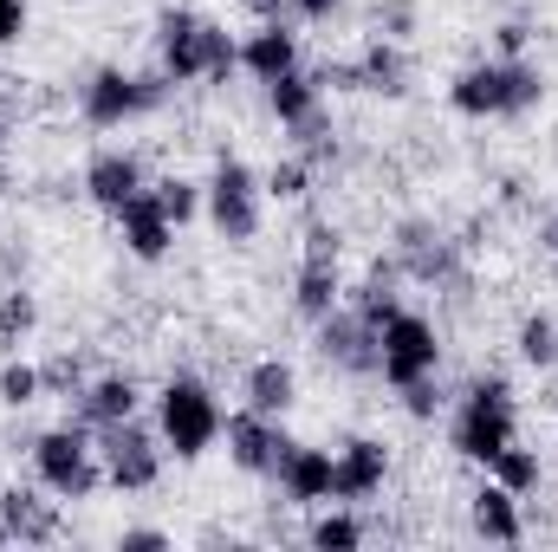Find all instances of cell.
Wrapping results in <instances>:
<instances>
[{"mask_svg":"<svg viewBox=\"0 0 558 552\" xmlns=\"http://www.w3.org/2000/svg\"><path fill=\"white\" fill-rule=\"evenodd\" d=\"M221 416L228 410H221L215 384L195 377V371H169L156 384V435H162V448L175 461H202L221 442Z\"/></svg>","mask_w":558,"mask_h":552,"instance_id":"cell-4","label":"cell"},{"mask_svg":"<svg viewBox=\"0 0 558 552\" xmlns=\"http://www.w3.org/2000/svg\"><path fill=\"white\" fill-rule=\"evenodd\" d=\"M539 241H546V254H553V261H558V208H553V215H546V228H539Z\"/></svg>","mask_w":558,"mask_h":552,"instance_id":"cell-43","label":"cell"},{"mask_svg":"<svg viewBox=\"0 0 558 552\" xmlns=\"http://www.w3.org/2000/svg\"><path fill=\"white\" fill-rule=\"evenodd\" d=\"M312 182H318V169H312V163H305L299 149H286V156H279L274 169L260 176L267 202H305V195H312Z\"/></svg>","mask_w":558,"mask_h":552,"instance_id":"cell-30","label":"cell"},{"mask_svg":"<svg viewBox=\"0 0 558 552\" xmlns=\"http://www.w3.org/2000/svg\"><path fill=\"white\" fill-rule=\"evenodd\" d=\"M397 404H403V416H410V422H441L454 397H448V384H441V371H435V377L403 384V391H397Z\"/></svg>","mask_w":558,"mask_h":552,"instance_id":"cell-33","label":"cell"},{"mask_svg":"<svg viewBox=\"0 0 558 552\" xmlns=\"http://www.w3.org/2000/svg\"><path fill=\"white\" fill-rule=\"evenodd\" d=\"M513 435H520V391L500 371L468 377V391L448 404V448H454V461L487 468Z\"/></svg>","mask_w":558,"mask_h":552,"instance_id":"cell-3","label":"cell"},{"mask_svg":"<svg viewBox=\"0 0 558 552\" xmlns=\"http://www.w3.org/2000/svg\"><path fill=\"white\" fill-rule=\"evenodd\" d=\"M422 26V0H377V13H371V33H384V39H416Z\"/></svg>","mask_w":558,"mask_h":552,"instance_id":"cell-35","label":"cell"},{"mask_svg":"<svg viewBox=\"0 0 558 552\" xmlns=\"http://www.w3.org/2000/svg\"><path fill=\"white\" fill-rule=\"evenodd\" d=\"M7 279H26V248H0V286Z\"/></svg>","mask_w":558,"mask_h":552,"instance_id":"cell-42","label":"cell"},{"mask_svg":"<svg viewBox=\"0 0 558 552\" xmlns=\"http://www.w3.org/2000/svg\"><path fill=\"white\" fill-rule=\"evenodd\" d=\"M441 371V325L416 312V305H403L397 319H384L377 325V377L390 384V391H403V384H416V377H435Z\"/></svg>","mask_w":558,"mask_h":552,"instance_id":"cell-8","label":"cell"},{"mask_svg":"<svg viewBox=\"0 0 558 552\" xmlns=\"http://www.w3.org/2000/svg\"><path fill=\"white\" fill-rule=\"evenodd\" d=\"M221 442H228V461L241 468V475H260V481H274L279 455L292 448V429H286V416H260V410H228L221 416Z\"/></svg>","mask_w":558,"mask_h":552,"instance_id":"cell-12","label":"cell"},{"mask_svg":"<svg viewBox=\"0 0 558 552\" xmlns=\"http://www.w3.org/2000/svg\"><path fill=\"white\" fill-rule=\"evenodd\" d=\"M137 410H143V384L131 371H98V377H85L78 397H72V422H85V429L131 422Z\"/></svg>","mask_w":558,"mask_h":552,"instance_id":"cell-18","label":"cell"},{"mask_svg":"<svg viewBox=\"0 0 558 552\" xmlns=\"http://www.w3.org/2000/svg\"><path fill=\"white\" fill-rule=\"evenodd\" d=\"M78 189H85V202H92V208L118 215L124 202H137L143 189H149V163H143L137 149H124V143H105V149H92V163H85Z\"/></svg>","mask_w":558,"mask_h":552,"instance_id":"cell-13","label":"cell"},{"mask_svg":"<svg viewBox=\"0 0 558 552\" xmlns=\"http://www.w3.org/2000/svg\"><path fill=\"white\" fill-rule=\"evenodd\" d=\"M111 221H118V241H124V254H131V261H143V267H162V261L175 254V235H182V228H175V221L156 208V195H149V189H143L137 202H124Z\"/></svg>","mask_w":558,"mask_h":552,"instance_id":"cell-17","label":"cell"},{"mask_svg":"<svg viewBox=\"0 0 558 552\" xmlns=\"http://www.w3.org/2000/svg\"><path fill=\"white\" fill-rule=\"evenodd\" d=\"M267 111H274L279 131H292V124H305L312 111H325V85H318V72H312V65H292V72L267 79Z\"/></svg>","mask_w":558,"mask_h":552,"instance_id":"cell-23","label":"cell"},{"mask_svg":"<svg viewBox=\"0 0 558 552\" xmlns=\"http://www.w3.org/2000/svg\"><path fill=\"white\" fill-rule=\"evenodd\" d=\"M33 33V0H0V52Z\"/></svg>","mask_w":558,"mask_h":552,"instance_id":"cell-37","label":"cell"},{"mask_svg":"<svg viewBox=\"0 0 558 552\" xmlns=\"http://www.w3.org/2000/svg\"><path fill=\"white\" fill-rule=\"evenodd\" d=\"M292 65H305V52H299V33L286 20H254V33H241V72L254 85H267Z\"/></svg>","mask_w":558,"mask_h":552,"instance_id":"cell-21","label":"cell"},{"mask_svg":"<svg viewBox=\"0 0 558 552\" xmlns=\"http://www.w3.org/2000/svg\"><path fill=\"white\" fill-rule=\"evenodd\" d=\"M7 137H13V124H7V111H0V156H7Z\"/></svg>","mask_w":558,"mask_h":552,"instance_id":"cell-44","label":"cell"},{"mask_svg":"<svg viewBox=\"0 0 558 552\" xmlns=\"http://www.w3.org/2000/svg\"><path fill=\"white\" fill-rule=\"evenodd\" d=\"M312 351H318L331 371H344V377H377V325H371L351 299L312 325Z\"/></svg>","mask_w":558,"mask_h":552,"instance_id":"cell-11","label":"cell"},{"mask_svg":"<svg viewBox=\"0 0 558 552\" xmlns=\"http://www.w3.org/2000/svg\"><path fill=\"white\" fill-rule=\"evenodd\" d=\"M292 13H299L305 26H325V20H338V13H344V0H292Z\"/></svg>","mask_w":558,"mask_h":552,"instance_id":"cell-40","label":"cell"},{"mask_svg":"<svg viewBox=\"0 0 558 552\" xmlns=\"http://www.w3.org/2000/svg\"><path fill=\"white\" fill-rule=\"evenodd\" d=\"M241 404L260 410V416H292V404H299V371H292L279 351L254 358L247 377H241Z\"/></svg>","mask_w":558,"mask_h":552,"instance_id":"cell-22","label":"cell"},{"mask_svg":"<svg viewBox=\"0 0 558 552\" xmlns=\"http://www.w3.org/2000/svg\"><path fill=\"white\" fill-rule=\"evenodd\" d=\"M202 215L208 228L228 241V248H254L260 241V215H267V189H260V169H247L241 156H215L208 182H202Z\"/></svg>","mask_w":558,"mask_h":552,"instance_id":"cell-7","label":"cell"},{"mask_svg":"<svg viewBox=\"0 0 558 552\" xmlns=\"http://www.w3.org/2000/svg\"><path fill=\"white\" fill-rule=\"evenodd\" d=\"M0 540H7V527H0Z\"/></svg>","mask_w":558,"mask_h":552,"instance_id":"cell-45","label":"cell"},{"mask_svg":"<svg viewBox=\"0 0 558 552\" xmlns=\"http://www.w3.org/2000/svg\"><path fill=\"white\" fill-rule=\"evenodd\" d=\"M26 461H33V481L52 494V501H92L105 488V461H98V429L85 422H52L26 442Z\"/></svg>","mask_w":558,"mask_h":552,"instance_id":"cell-5","label":"cell"},{"mask_svg":"<svg viewBox=\"0 0 558 552\" xmlns=\"http://www.w3.org/2000/svg\"><path fill=\"white\" fill-rule=\"evenodd\" d=\"M546 105V72L533 59H468L454 79H448V111L454 118H474V124H500V118H533Z\"/></svg>","mask_w":558,"mask_h":552,"instance_id":"cell-2","label":"cell"},{"mask_svg":"<svg viewBox=\"0 0 558 552\" xmlns=\"http://www.w3.org/2000/svg\"><path fill=\"white\" fill-rule=\"evenodd\" d=\"M338 248H344V235H338L331 221H312V228H305V254H312V261H338Z\"/></svg>","mask_w":558,"mask_h":552,"instance_id":"cell-38","label":"cell"},{"mask_svg":"<svg viewBox=\"0 0 558 552\" xmlns=\"http://www.w3.org/2000/svg\"><path fill=\"white\" fill-rule=\"evenodd\" d=\"M39 377H46V397H65V404H72V397H78V384H85L92 371H85V351H72V345H65V351H52V358L39 364Z\"/></svg>","mask_w":558,"mask_h":552,"instance_id":"cell-34","label":"cell"},{"mask_svg":"<svg viewBox=\"0 0 558 552\" xmlns=\"http://www.w3.org/2000/svg\"><path fill=\"white\" fill-rule=\"evenodd\" d=\"M33 332H39V292H33L26 279H7V286H0V345L20 351Z\"/></svg>","mask_w":558,"mask_h":552,"instance_id":"cell-27","label":"cell"},{"mask_svg":"<svg viewBox=\"0 0 558 552\" xmlns=\"http://www.w3.org/2000/svg\"><path fill=\"white\" fill-rule=\"evenodd\" d=\"M149 195H156V208L175 221V228H189L195 215H202V182H189V176H149Z\"/></svg>","mask_w":558,"mask_h":552,"instance_id":"cell-29","label":"cell"},{"mask_svg":"<svg viewBox=\"0 0 558 552\" xmlns=\"http://www.w3.org/2000/svg\"><path fill=\"white\" fill-rule=\"evenodd\" d=\"M274 488L292 507H325L331 501V448H312V442H292L274 468Z\"/></svg>","mask_w":558,"mask_h":552,"instance_id":"cell-19","label":"cell"},{"mask_svg":"<svg viewBox=\"0 0 558 552\" xmlns=\"http://www.w3.org/2000/svg\"><path fill=\"white\" fill-rule=\"evenodd\" d=\"M118 547H124V552H162V547H169V533H162V527H124V533H118Z\"/></svg>","mask_w":558,"mask_h":552,"instance_id":"cell-39","label":"cell"},{"mask_svg":"<svg viewBox=\"0 0 558 552\" xmlns=\"http://www.w3.org/2000/svg\"><path fill=\"white\" fill-rule=\"evenodd\" d=\"M468 533L481 540V547H520L533 527H526V501L520 494H507L494 475L468 494Z\"/></svg>","mask_w":558,"mask_h":552,"instance_id":"cell-16","label":"cell"},{"mask_svg":"<svg viewBox=\"0 0 558 552\" xmlns=\"http://www.w3.org/2000/svg\"><path fill=\"white\" fill-rule=\"evenodd\" d=\"M98 461H105V488H118V494H149L156 481H162V461H169V448H162V435H156V422H111V429H98Z\"/></svg>","mask_w":558,"mask_h":552,"instance_id":"cell-9","label":"cell"},{"mask_svg":"<svg viewBox=\"0 0 558 552\" xmlns=\"http://www.w3.org/2000/svg\"><path fill=\"white\" fill-rule=\"evenodd\" d=\"M390 261H397V274L422 279V286H461V241H448L435 221H403Z\"/></svg>","mask_w":558,"mask_h":552,"instance_id":"cell-14","label":"cell"},{"mask_svg":"<svg viewBox=\"0 0 558 552\" xmlns=\"http://www.w3.org/2000/svg\"><path fill=\"white\" fill-rule=\"evenodd\" d=\"M513 351L526 371H558V312H526L513 325Z\"/></svg>","mask_w":558,"mask_h":552,"instance_id":"cell-28","label":"cell"},{"mask_svg":"<svg viewBox=\"0 0 558 552\" xmlns=\"http://www.w3.org/2000/svg\"><path fill=\"white\" fill-rule=\"evenodd\" d=\"M390 475H397V461H390V442L384 435H344L331 448V501L371 507L390 488Z\"/></svg>","mask_w":558,"mask_h":552,"instance_id":"cell-10","label":"cell"},{"mask_svg":"<svg viewBox=\"0 0 558 552\" xmlns=\"http://www.w3.org/2000/svg\"><path fill=\"white\" fill-rule=\"evenodd\" d=\"M364 540H371V527H364V514L351 501H325L312 514V527H305V547L312 552H357Z\"/></svg>","mask_w":558,"mask_h":552,"instance_id":"cell-25","label":"cell"},{"mask_svg":"<svg viewBox=\"0 0 558 552\" xmlns=\"http://www.w3.org/2000/svg\"><path fill=\"white\" fill-rule=\"evenodd\" d=\"M149 46H156V65L169 72L175 92L182 85H228L241 72V39L195 7H162Z\"/></svg>","mask_w":558,"mask_h":552,"instance_id":"cell-1","label":"cell"},{"mask_svg":"<svg viewBox=\"0 0 558 552\" xmlns=\"http://www.w3.org/2000/svg\"><path fill=\"white\" fill-rule=\"evenodd\" d=\"M344 305V274H338V261H299V274H292V312L305 319V325H318L325 312H338Z\"/></svg>","mask_w":558,"mask_h":552,"instance_id":"cell-24","label":"cell"},{"mask_svg":"<svg viewBox=\"0 0 558 552\" xmlns=\"http://www.w3.org/2000/svg\"><path fill=\"white\" fill-rule=\"evenodd\" d=\"M241 13H254V20H286L292 13V0H234Z\"/></svg>","mask_w":558,"mask_h":552,"instance_id":"cell-41","label":"cell"},{"mask_svg":"<svg viewBox=\"0 0 558 552\" xmlns=\"http://www.w3.org/2000/svg\"><path fill=\"white\" fill-rule=\"evenodd\" d=\"M292 149L318 169V163H338V124H331V111H312L305 124H292Z\"/></svg>","mask_w":558,"mask_h":552,"instance_id":"cell-32","label":"cell"},{"mask_svg":"<svg viewBox=\"0 0 558 552\" xmlns=\"http://www.w3.org/2000/svg\"><path fill=\"white\" fill-rule=\"evenodd\" d=\"M487 475H494L507 494H520V501H533V494L546 488V461H539V448H526L520 435H513V442H507V448L487 461Z\"/></svg>","mask_w":558,"mask_h":552,"instance_id":"cell-26","label":"cell"},{"mask_svg":"<svg viewBox=\"0 0 558 552\" xmlns=\"http://www.w3.org/2000/svg\"><path fill=\"white\" fill-rule=\"evenodd\" d=\"M487 33H494V59H526V52H533V39H539L526 13H507V20H494Z\"/></svg>","mask_w":558,"mask_h":552,"instance_id":"cell-36","label":"cell"},{"mask_svg":"<svg viewBox=\"0 0 558 552\" xmlns=\"http://www.w3.org/2000/svg\"><path fill=\"white\" fill-rule=\"evenodd\" d=\"M169 72L149 65V72H131V65H92L85 85H78V118L92 131H124L137 118H156L169 105Z\"/></svg>","mask_w":558,"mask_h":552,"instance_id":"cell-6","label":"cell"},{"mask_svg":"<svg viewBox=\"0 0 558 552\" xmlns=\"http://www.w3.org/2000/svg\"><path fill=\"white\" fill-rule=\"evenodd\" d=\"M59 507H65V501H52L39 481H13V488H0V527H7L13 547H52V540H65Z\"/></svg>","mask_w":558,"mask_h":552,"instance_id":"cell-15","label":"cell"},{"mask_svg":"<svg viewBox=\"0 0 558 552\" xmlns=\"http://www.w3.org/2000/svg\"><path fill=\"white\" fill-rule=\"evenodd\" d=\"M39 397H46L39 364H33V358H7V364H0V410H33Z\"/></svg>","mask_w":558,"mask_h":552,"instance_id":"cell-31","label":"cell"},{"mask_svg":"<svg viewBox=\"0 0 558 552\" xmlns=\"http://www.w3.org/2000/svg\"><path fill=\"white\" fill-rule=\"evenodd\" d=\"M357 92H364V98H384V105L410 98V52H403V39L371 33V39L357 46Z\"/></svg>","mask_w":558,"mask_h":552,"instance_id":"cell-20","label":"cell"}]
</instances>
